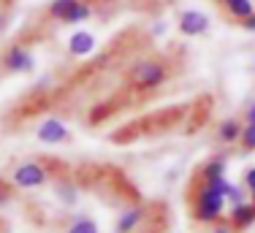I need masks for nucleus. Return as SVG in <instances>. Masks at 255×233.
I'll list each match as a JSON object with an SVG mask.
<instances>
[{
  "label": "nucleus",
  "instance_id": "obj_1",
  "mask_svg": "<svg viewBox=\"0 0 255 233\" xmlns=\"http://www.w3.org/2000/svg\"><path fill=\"white\" fill-rule=\"evenodd\" d=\"M209 103V98H198L190 106H174V109H155L149 114L136 116L133 122H125L120 130H114L109 141L112 144H136V141H152L163 136H174V133H196V127H201V119H190V114H196L198 109H204Z\"/></svg>",
  "mask_w": 255,
  "mask_h": 233
},
{
  "label": "nucleus",
  "instance_id": "obj_2",
  "mask_svg": "<svg viewBox=\"0 0 255 233\" xmlns=\"http://www.w3.org/2000/svg\"><path fill=\"white\" fill-rule=\"evenodd\" d=\"M185 201H187V214H190V223L196 225H212L220 217H226V190L206 185L201 176L193 174L185 190Z\"/></svg>",
  "mask_w": 255,
  "mask_h": 233
},
{
  "label": "nucleus",
  "instance_id": "obj_3",
  "mask_svg": "<svg viewBox=\"0 0 255 233\" xmlns=\"http://www.w3.org/2000/svg\"><path fill=\"white\" fill-rule=\"evenodd\" d=\"M35 65L33 57V41L27 35L14 38L0 54V76H8V73H30Z\"/></svg>",
  "mask_w": 255,
  "mask_h": 233
},
{
  "label": "nucleus",
  "instance_id": "obj_4",
  "mask_svg": "<svg viewBox=\"0 0 255 233\" xmlns=\"http://www.w3.org/2000/svg\"><path fill=\"white\" fill-rule=\"evenodd\" d=\"M57 163L54 157H44V160H27L22 165L14 168V185L22 187V190H35V187H44L49 185V179L57 171L52 165Z\"/></svg>",
  "mask_w": 255,
  "mask_h": 233
},
{
  "label": "nucleus",
  "instance_id": "obj_5",
  "mask_svg": "<svg viewBox=\"0 0 255 233\" xmlns=\"http://www.w3.org/2000/svg\"><path fill=\"white\" fill-rule=\"evenodd\" d=\"M35 138L41 141V144H71L74 136H71V130L65 127V122L60 119V116H49V119H44L38 127H35Z\"/></svg>",
  "mask_w": 255,
  "mask_h": 233
},
{
  "label": "nucleus",
  "instance_id": "obj_6",
  "mask_svg": "<svg viewBox=\"0 0 255 233\" xmlns=\"http://www.w3.org/2000/svg\"><path fill=\"white\" fill-rule=\"evenodd\" d=\"M209 24H212L209 16L201 14V11H193V8L182 11V14L177 16L179 33L187 35V38H198V35H206V33H209Z\"/></svg>",
  "mask_w": 255,
  "mask_h": 233
},
{
  "label": "nucleus",
  "instance_id": "obj_7",
  "mask_svg": "<svg viewBox=\"0 0 255 233\" xmlns=\"http://www.w3.org/2000/svg\"><path fill=\"white\" fill-rule=\"evenodd\" d=\"M152 206L155 204H141V201H136V204H130L128 209L117 217V233H133L138 228V225L144 223V220L152 214Z\"/></svg>",
  "mask_w": 255,
  "mask_h": 233
},
{
  "label": "nucleus",
  "instance_id": "obj_8",
  "mask_svg": "<svg viewBox=\"0 0 255 233\" xmlns=\"http://www.w3.org/2000/svg\"><path fill=\"white\" fill-rule=\"evenodd\" d=\"M212 3L217 5V11H220V16L231 24H239L242 19H247V16L255 11V3L253 0H212Z\"/></svg>",
  "mask_w": 255,
  "mask_h": 233
},
{
  "label": "nucleus",
  "instance_id": "obj_9",
  "mask_svg": "<svg viewBox=\"0 0 255 233\" xmlns=\"http://www.w3.org/2000/svg\"><path fill=\"white\" fill-rule=\"evenodd\" d=\"M242 127H245L242 116H226V119L217 122V127H215V141H217L220 146H234V144H239Z\"/></svg>",
  "mask_w": 255,
  "mask_h": 233
},
{
  "label": "nucleus",
  "instance_id": "obj_10",
  "mask_svg": "<svg viewBox=\"0 0 255 233\" xmlns=\"http://www.w3.org/2000/svg\"><path fill=\"white\" fill-rule=\"evenodd\" d=\"M228 223L234 233H245L250 225H255V204L253 201H245V204H236L228 214Z\"/></svg>",
  "mask_w": 255,
  "mask_h": 233
},
{
  "label": "nucleus",
  "instance_id": "obj_11",
  "mask_svg": "<svg viewBox=\"0 0 255 233\" xmlns=\"http://www.w3.org/2000/svg\"><path fill=\"white\" fill-rule=\"evenodd\" d=\"M93 49H95L93 33L79 30V33H74V35H71V41H68V57H84V54H90Z\"/></svg>",
  "mask_w": 255,
  "mask_h": 233
},
{
  "label": "nucleus",
  "instance_id": "obj_12",
  "mask_svg": "<svg viewBox=\"0 0 255 233\" xmlns=\"http://www.w3.org/2000/svg\"><path fill=\"white\" fill-rule=\"evenodd\" d=\"M74 3H76V0H49L46 8H44V19L60 24V22H63V16L74 8Z\"/></svg>",
  "mask_w": 255,
  "mask_h": 233
},
{
  "label": "nucleus",
  "instance_id": "obj_13",
  "mask_svg": "<svg viewBox=\"0 0 255 233\" xmlns=\"http://www.w3.org/2000/svg\"><path fill=\"white\" fill-rule=\"evenodd\" d=\"M239 149H242V155H253V152H255V125H245V127H242Z\"/></svg>",
  "mask_w": 255,
  "mask_h": 233
},
{
  "label": "nucleus",
  "instance_id": "obj_14",
  "mask_svg": "<svg viewBox=\"0 0 255 233\" xmlns=\"http://www.w3.org/2000/svg\"><path fill=\"white\" fill-rule=\"evenodd\" d=\"M65 233H101L98 231V225H95V220H90V217H79L71 223V228L65 231Z\"/></svg>",
  "mask_w": 255,
  "mask_h": 233
},
{
  "label": "nucleus",
  "instance_id": "obj_15",
  "mask_svg": "<svg viewBox=\"0 0 255 233\" xmlns=\"http://www.w3.org/2000/svg\"><path fill=\"white\" fill-rule=\"evenodd\" d=\"M247 198H250V193H247L245 187H236V185H231V182L226 185V201H231L234 206L236 204H245Z\"/></svg>",
  "mask_w": 255,
  "mask_h": 233
},
{
  "label": "nucleus",
  "instance_id": "obj_16",
  "mask_svg": "<svg viewBox=\"0 0 255 233\" xmlns=\"http://www.w3.org/2000/svg\"><path fill=\"white\" fill-rule=\"evenodd\" d=\"M209 233H234V228H231L228 217H220L217 223H212V225H209Z\"/></svg>",
  "mask_w": 255,
  "mask_h": 233
},
{
  "label": "nucleus",
  "instance_id": "obj_17",
  "mask_svg": "<svg viewBox=\"0 0 255 233\" xmlns=\"http://www.w3.org/2000/svg\"><path fill=\"white\" fill-rule=\"evenodd\" d=\"M242 187H245L247 193L255 190V165H250V168L245 171V176H242Z\"/></svg>",
  "mask_w": 255,
  "mask_h": 233
},
{
  "label": "nucleus",
  "instance_id": "obj_18",
  "mask_svg": "<svg viewBox=\"0 0 255 233\" xmlns=\"http://www.w3.org/2000/svg\"><path fill=\"white\" fill-rule=\"evenodd\" d=\"M242 122H245V125H255V103H250V106L242 112Z\"/></svg>",
  "mask_w": 255,
  "mask_h": 233
},
{
  "label": "nucleus",
  "instance_id": "obj_19",
  "mask_svg": "<svg viewBox=\"0 0 255 233\" xmlns=\"http://www.w3.org/2000/svg\"><path fill=\"white\" fill-rule=\"evenodd\" d=\"M236 27H242V30H250V33H255V11L250 16H247V19H242L239 24H236Z\"/></svg>",
  "mask_w": 255,
  "mask_h": 233
},
{
  "label": "nucleus",
  "instance_id": "obj_20",
  "mask_svg": "<svg viewBox=\"0 0 255 233\" xmlns=\"http://www.w3.org/2000/svg\"><path fill=\"white\" fill-rule=\"evenodd\" d=\"M11 3H14V0H0V5H11Z\"/></svg>",
  "mask_w": 255,
  "mask_h": 233
},
{
  "label": "nucleus",
  "instance_id": "obj_21",
  "mask_svg": "<svg viewBox=\"0 0 255 233\" xmlns=\"http://www.w3.org/2000/svg\"><path fill=\"white\" fill-rule=\"evenodd\" d=\"M250 201H253V204H255V190H253V193H250Z\"/></svg>",
  "mask_w": 255,
  "mask_h": 233
}]
</instances>
